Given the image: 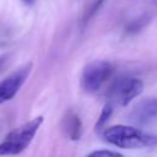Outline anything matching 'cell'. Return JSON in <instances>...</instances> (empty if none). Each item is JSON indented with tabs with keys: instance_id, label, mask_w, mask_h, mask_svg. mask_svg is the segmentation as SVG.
Instances as JSON below:
<instances>
[{
	"instance_id": "6da1fadb",
	"label": "cell",
	"mask_w": 157,
	"mask_h": 157,
	"mask_svg": "<svg viewBox=\"0 0 157 157\" xmlns=\"http://www.w3.org/2000/svg\"><path fill=\"white\" fill-rule=\"evenodd\" d=\"M103 139L119 148H145L157 146V135L129 125H112L103 130Z\"/></svg>"
},
{
	"instance_id": "7a4b0ae2",
	"label": "cell",
	"mask_w": 157,
	"mask_h": 157,
	"mask_svg": "<svg viewBox=\"0 0 157 157\" xmlns=\"http://www.w3.org/2000/svg\"><path fill=\"white\" fill-rule=\"evenodd\" d=\"M43 117L39 115L11 130L6 135L5 140L0 142V156H15L26 150L34 139L37 131L43 124Z\"/></svg>"
},
{
	"instance_id": "3957f363",
	"label": "cell",
	"mask_w": 157,
	"mask_h": 157,
	"mask_svg": "<svg viewBox=\"0 0 157 157\" xmlns=\"http://www.w3.org/2000/svg\"><path fill=\"white\" fill-rule=\"evenodd\" d=\"M114 66L107 60H94L87 64L82 71L81 86L88 93H94L113 76Z\"/></svg>"
},
{
	"instance_id": "277c9868",
	"label": "cell",
	"mask_w": 157,
	"mask_h": 157,
	"mask_svg": "<svg viewBox=\"0 0 157 157\" xmlns=\"http://www.w3.org/2000/svg\"><path fill=\"white\" fill-rule=\"evenodd\" d=\"M144 91V82L137 77H119L109 88V98L113 103L125 107Z\"/></svg>"
},
{
	"instance_id": "5b68a950",
	"label": "cell",
	"mask_w": 157,
	"mask_h": 157,
	"mask_svg": "<svg viewBox=\"0 0 157 157\" xmlns=\"http://www.w3.org/2000/svg\"><path fill=\"white\" fill-rule=\"evenodd\" d=\"M31 67L32 65L27 64L17 69L16 71L11 72L9 76L0 81V104L10 101L16 96V93L20 91V88L27 80L31 72Z\"/></svg>"
},
{
	"instance_id": "8992f818",
	"label": "cell",
	"mask_w": 157,
	"mask_h": 157,
	"mask_svg": "<svg viewBox=\"0 0 157 157\" xmlns=\"http://www.w3.org/2000/svg\"><path fill=\"white\" fill-rule=\"evenodd\" d=\"M130 120L137 125L151 124L157 120V97L145 98L134 105Z\"/></svg>"
},
{
	"instance_id": "52a82bcc",
	"label": "cell",
	"mask_w": 157,
	"mask_h": 157,
	"mask_svg": "<svg viewBox=\"0 0 157 157\" xmlns=\"http://www.w3.org/2000/svg\"><path fill=\"white\" fill-rule=\"evenodd\" d=\"M63 129L70 140H80L82 135V121L80 117L72 110L67 112L63 119Z\"/></svg>"
},
{
	"instance_id": "ba28073f",
	"label": "cell",
	"mask_w": 157,
	"mask_h": 157,
	"mask_svg": "<svg viewBox=\"0 0 157 157\" xmlns=\"http://www.w3.org/2000/svg\"><path fill=\"white\" fill-rule=\"evenodd\" d=\"M148 22H150V16L142 15V16H140V17L132 20V21L126 26L125 32H126L128 34H136V33H139L141 29H144V28L147 26Z\"/></svg>"
},
{
	"instance_id": "9c48e42d",
	"label": "cell",
	"mask_w": 157,
	"mask_h": 157,
	"mask_svg": "<svg viewBox=\"0 0 157 157\" xmlns=\"http://www.w3.org/2000/svg\"><path fill=\"white\" fill-rule=\"evenodd\" d=\"M113 113V105L112 103H107L104 104V107L102 108V112H101V115L98 117V120L96 123V130H102V128L105 125V123L109 120L110 115Z\"/></svg>"
},
{
	"instance_id": "30bf717a",
	"label": "cell",
	"mask_w": 157,
	"mask_h": 157,
	"mask_svg": "<svg viewBox=\"0 0 157 157\" xmlns=\"http://www.w3.org/2000/svg\"><path fill=\"white\" fill-rule=\"evenodd\" d=\"M103 1H104V0H94V1L88 6V9L85 11L83 17H82V22H83V23H87V22L91 20V17H93V16L96 15V12H97V11L99 10V7L102 6Z\"/></svg>"
},
{
	"instance_id": "8fae6325",
	"label": "cell",
	"mask_w": 157,
	"mask_h": 157,
	"mask_svg": "<svg viewBox=\"0 0 157 157\" xmlns=\"http://www.w3.org/2000/svg\"><path fill=\"white\" fill-rule=\"evenodd\" d=\"M86 157H124V156L112 150H96V151L90 152Z\"/></svg>"
},
{
	"instance_id": "7c38bea8",
	"label": "cell",
	"mask_w": 157,
	"mask_h": 157,
	"mask_svg": "<svg viewBox=\"0 0 157 157\" xmlns=\"http://www.w3.org/2000/svg\"><path fill=\"white\" fill-rule=\"evenodd\" d=\"M21 1H22L25 5H27V6H33L37 0H21Z\"/></svg>"
}]
</instances>
